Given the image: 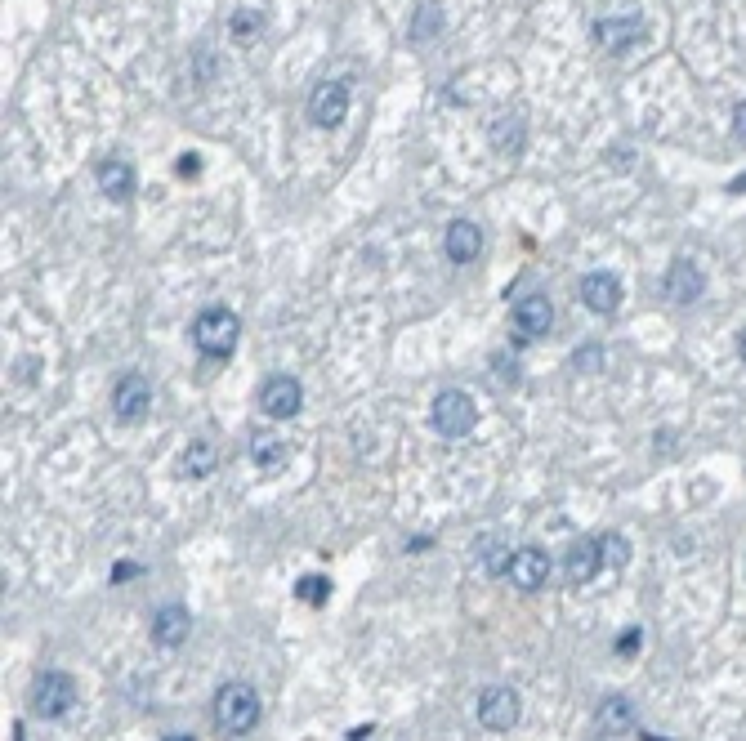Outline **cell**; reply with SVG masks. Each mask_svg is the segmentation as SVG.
I'll use <instances>...</instances> for the list:
<instances>
[{"instance_id":"1","label":"cell","mask_w":746,"mask_h":741,"mask_svg":"<svg viewBox=\"0 0 746 741\" xmlns=\"http://www.w3.org/2000/svg\"><path fill=\"white\" fill-rule=\"evenodd\" d=\"M210 715H215L219 733L246 737L255 724H260V692H255L251 683H224V688L215 692V706H210Z\"/></svg>"},{"instance_id":"2","label":"cell","mask_w":746,"mask_h":741,"mask_svg":"<svg viewBox=\"0 0 746 741\" xmlns=\"http://www.w3.org/2000/svg\"><path fill=\"white\" fill-rule=\"evenodd\" d=\"M237 335H242V317L233 309H206L193 322V340L206 358H228L237 349Z\"/></svg>"},{"instance_id":"3","label":"cell","mask_w":746,"mask_h":741,"mask_svg":"<svg viewBox=\"0 0 746 741\" xmlns=\"http://www.w3.org/2000/svg\"><path fill=\"white\" fill-rule=\"evenodd\" d=\"M474 420H478L474 398L461 389H443L434 398V411H429V425H434V433H443V438H465L474 429Z\"/></svg>"},{"instance_id":"4","label":"cell","mask_w":746,"mask_h":741,"mask_svg":"<svg viewBox=\"0 0 746 741\" xmlns=\"http://www.w3.org/2000/svg\"><path fill=\"white\" fill-rule=\"evenodd\" d=\"M72 706H76V683L68 675L50 670V675H41L32 683V710L41 719H59V715H68Z\"/></svg>"},{"instance_id":"5","label":"cell","mask_w":746,"mask_h":741,"mask_svg":"<svg viewBox=\"0 0 746 741\" xmlns=\"http://www.w3.org/2000/svg\"><path fill=\"white\" fill-rule=\"evenodd\" d=\"M519 692L514 688H487L483 697H478V724L492 728V733H510L514 724H519Z\"/></svg>"},{"instance_id":"6","label":"cell","mask_w":746,"mask_h":741,"mask_svg":"<svg viewBox=\"0 0 746 741\" xmlns=\"http://www.w3.org/2000/svg\"><path fill=\"white\" fill-rule=\"evenodd\" d=\"M152 407V384L143 380L139 371L121 375L117 389H112V411H117V420H126V425H135V420L148 416Z\"/></svg>"},{"instance_id":"7","label":"cell","mask_w":746,"mask_h":741,"mask_svg":"<svg viewBox=\"0 0 746 741\" xmlns=\"http://www.w3.org/2000/svg\"><path fill=\"white\" fill-rule=\"evenodd\" d=\"M344 112H349V85H344V81H322L318 90H313V99H309L313 125L336 130V125L344 121Z\"/></svg>"},{"instance_id":"8","label":"cell","mask_w":746,"mask_h":741,"mask_svg":"<svg viewBox=\"0 0 746 741\" xmlns=\"http://www.w3.org/2000/svg\"><path fill=\"white\" fill-rule=\"evenodd\" d=\"M260 407L269 411L273 420H291L295 411L304 407V389H300V380H291V375H273V380L260 389Z\"/></svg>"},{"instance_id":"9","label":"cell","mask_w":746,"mask_h":741,"mask_svg":"<svg viewBox=\"0 0 746 741\" xmlns=\"http://www.w3.org/2000/svg\"><path fill=\"white\" fill-rule=\"evenodd\" d=\"M702 291H706V273L693 259H675L666 268V300L671 304H693V300H702Z\"/></svg>"},{"instance_id":"10","label":"cell","mask_w":746,"mask_h":741,"mask_svg":"<svg viewBox=\"0 0 746 741\" xmlns=\"http://www.w3.org/2000/svg\"><path fill=\"white\" fill-rule=\"evenodd\" d=\"M595 41L604 45V50H612V54L630 50V45H635V41H644V18H639V14L599 18V23H595Z\"/></svg>"},{"instance_id":"11","label":"cell","mask_w":746,"mask_h":741,"mask_svg":"<svg viewBox=\"0 0 746 741\" xmlns=\"http://www.w3.org/2000/svg\"><path fill=\"white\" fill-rule=\"evenodd\" d=\"M510 576L514 585H519L523 594H532V590H541L545 581H550V558H545V550H532V545H523V550H514L510 558Z\"/></svg>"},{"instance_id":"12","label":"cell","mask_w":746,"mask_h":741,"mask_svg":"<svg viewBox=\"0 0 746 741\" xmlns=\"http://www.w3.org/2000/svg\"><path fill=\"white\" fill-rule=\"evenodd\" d=\"M581 304L599 317H612L621 309V282L612 273H586L581 277Z\"/></svg>"},{"instance_id":"13","label":"cell","mask_w":746,"mask_h":741,"mask_svg":"<svg viewBox=\"0 0 746 741\" xmlns=\"http://www.w3.org/2000/svg\"><path fill=\"white\" fill-rule=\"evenodd\" d=\"M550 322H554V309L545 295H523V300L514 304V331H519V340L550 335Z\"/></svg>"},{"instance_id":"14","label":"cell","mask_w":746,"mask_h":741,"mask_svg":"<svg viewBox=\"0 0 746 741\" xmlns=\"http://www.w3.org/2000/svg\"><path fill=\"white\" fill-rule=\"evenodd\" d=\"M443 250H447L452 264H474L478 250H483V228L470 224V219H456V224L447 228V237H443Z\"/></svg>"},{"instance_id":"15","label":"cell","mask_w":746,"mask_h":741,"mask_svg":"<svg viewBox=\"0 0 746 741\" xmlns=\"http://www.w3.org/2000/svg\"><path fill=\"white\" fill-rule=\"evenodd\" d=\"M599 567H604V550H599V541H577L568 550V563H563V572H568L572 585H590L599 576Z\"/></svg>"},{"instance_id":"16","label":"cell","mask_w":746,"mask_h":741,"mask_svg":"<svg viewBox=\"0 0 746 741\" xmlns=\"http://www.w3.org/2000/svg\"><path fill=\"white\" fill-rule=\"evenodd\" d=\"M188 625H193L188 608H179V603H166V608L152 617V639H157L161 648H179V643L188 639Z\"/></svg>"},{"instance_id":"17","label":"cell","mask_w":746,"mask_h":741,"mask_svg":"<svg viewBox=\"0 0 746 741\" xmlns=\"http://www.w3.org/2000/svg\"><path fill=\"white\" fill-rule=\"evenodd\" d=\"M487 139H492V148L501 152V157H519L523 143H528V130H523V117H514V112H501L492 125H487Z\"/></svg>"},{"instance_id":"18","label":"cell","mask_w":746,"mask_h":741,"mask_svg":"<svg viewBox=\"0 0 746 741\" xmlns=\"http://www.w3.org/2000/svg\"><path fill=\"white\" fill-rule=\"evenodd\" d=\"M99 192L103 197H112V201H126V197H135V170L126 166V161H103L99 166Z\"/></svg>"},{"instance_id":"19","label":"cell","mask_w":746,"mask_h":741,"mask_svg":"<svg viewBox=\"0 0 746 741\" xmlns=\"http://www.w3.org/2000/svg\"><path fill=\"white\" fill-rule=\"evenodd\" d=\"M215 465H219V451H215V442H206V438L188 442V451L179 456L184 478H210V474H215Z\"/></svg>"},{"instance_id":"20","label":"cell","mask_w":746,"mask_h":741,"mask_svg":"<svg viewBox=\"0 0 746 741\" xmlns=\"http://www.w3.org/2000/svg\"><path fill=\"white\" fill-rule=\"evenodd\" d=\"M595 728L599 733H626V728H635V706L626 697H608L595 710Z\"/></svg>"},{"instance_id":"21","label":"cell","mask_w":746,"mask_h":741,"mask_svg":"<svg viewBox=\"0 0 746 741\" xmlns=\"http://www.w3.org/2000/svg\"><path fill=\"white\" fill-rule=\"evenodd\" d=\"M251 460L260 469H277L286 460V442L277 438V433H255V438H251Z\"/></svg>"},{"instance_id":"22","label":"cell","mask_w":746,"mask_h":741,"mask_svg":"<svg viewBox=\"0 0 746 741\" xmlns=\"http://www.w3.org/2000/svg\"><path fill=\"white\" fill-rule=\"evenodd\" d=\"M438 32H443V9H438L434 0H425V5L416 9V23H411V41L425 45V41H434Z\"/></svg>"},{"instance_id":"23","label":"cell","mask_w":746,"mask_h":741,"mask_svg":"<svg viewBox=\"0 0 746 741\" xmlns=\"http://www.w3.org/2000/svg\"><path fill=\"white\" fill-rule=\"evenodd\" d=\"M478 558H483V567L492 576H501V572H510L514 554H501V541H496V536H483V541H478Z\"/></svg>"},{"instance_id":"24","label":"cell","mask_w":746,"mask_h":741,"mask_svg":"<svg viewBox=\"0 0 746 741\" xmlns=\"http://www.w3.org/2000/svg\"><path fill=\"white\" fill-rule=\"evenodd\" d=\"M599 550H604V563L612 567V572H621V567L630 563V541H626V536H617V532L604 536V541H599Z\"/></svg>"},{"instance_id":"25","label":"cell","mask_w":746,"mask_h":741,"mask_svg":"<svg viewBox=\"0 0 746 741\" xmlns=\"http://www.w3.org/2000/svg\"><path fill=\"white\" fill-rule=\"evenodd\" d=\"M295 594H300L304 603H313V608H318V603H327V594H331V581H327V576H304V581L295 585Z\"/></svg>"},{"instance_id":"26","label":"cell","mask_w":746,"mask_h":741,"mask_svg":"<svg viewBox=\"0 0 746 741\" xmlns=\"http://www.w3.org/2000/svg\"><path fill=\"white\" fill-rule=\"evenodd\" d=\"M228 27H233V36H237V41H251V36L264 27V14H255V9H237V14H233V23H228Z\"/></svg>"},{"instance_id":"27","label":"cell","mask_w":746,"mask_h":741,"mask_svg":"<svg viewBox=\"0 0 746 741\" xmlns=\"http://www.w3.org/2000/svg\"><path fill=\"white\" fill-rule=\"evenodd\" d=\"M617 652H621V657H635V652H639V630H626V634H621V639H617Z\"/></svg>"},{"instance_id":"28","label":"cell","mask_w":746,"mask_h":741,"mask_svg":"<svg viewBox=\"0 0 746 741\" xmlns=\"http://www.w3.org/2000/svg\"><path fill=\"white\" fill-rule=\"evenodd\" d=\"M733 134H738V143H746V99L733 108Z\"/></svg>"},{"instance_id":"29","label":"cell","mask_w":746,"mask_h":741,"mask_svg":"<svg viewBox=\"0 0 746 741\" xmlns=\"http://www.w3.org/2000/svg\"><path fill=\"white\" fill-rule=\"evenodd\" d=\"M572 362H577V367H590V371H595V367H599V349H577V358H572Z\"/></svg>"},{"instance_id":"30","label":"cell","mask_w":746,"mask_h":741,"mask_svg":"<svg viewBox=\"0 0 746 741\" xmlns=\"http://www.w3.org/2000/svg\"><path fill=\"white\" fill-rule=\"evenodd\" d=\"M197 170H202V161H197L193 152H184V157H179V175H197Z\"/></svg>"},{"instance_id":"31","label":"cell","mask_w":746,"mask_h":741,"mask_svg":"<svg viewBox=\"0 0 746 741\" xmlns=\"http://www.w3.org/2000/svg\"><path fill=\"white\" fill-rule=\"evenodd\" d=\"M139 567L135 563H121V567H112V581H130V576H135Z\"/></svg>"},{"instance_id":"32","label":"cell","mask_w":746,"mask_h":741,"mask_svg":"<svg viewBox=\"0 0 746 741\" xmlns=\"http://www.w3.org/2000/svg\"><path fill=\"white\" fill-rule=\"evenodd\" d=\"M729 192H746V175H738V179H733V184H729Z\"/></svg>"},{"instance_id":"33","label":"cell","mask_w":746,"mask_h":741,"mask_svg":"<svg viewBox=\"0 0 746 741\" xmlns=\"http://www.w3.org/2000/svg\"><path fill=\"white\" fill-rule=\"evenodd\" d=\"M738 358H742V362H746V331H742V335H738Z\"/></svg>"},{"instance_id":"34","label":"cell","mask_w":746,"mask_h":741,"mask_svg":"<svg viewBox=\"0 0 746 741\" xmlns=\"http://www.w3.org/2000/svg\"><path fill=\"white\" fill-rule=\"evenodd\" d=\"M170 741H184V737H170ZM188 741H193V737H188Z\"/></svg>"}]
</instances>
